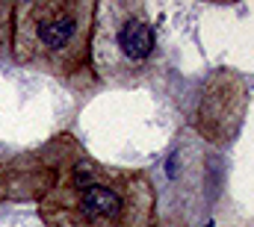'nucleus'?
I'll use <instances>...</instances> for the list:
<instances>
[{
    "label": "nucleus",
    "mask_w": 254,
    "mask_h": 227,
    "mask_svg": "<svg viewBox=\"0 0 254 227\" xmlns=\"http://www.w3.org/2000/svg\"><path fill=\"white\" fill-rule=\"evenodd\" d=\"M92 0L12 3V59L21 68L60 80L74 92L95 86L92 74Z\"/></svg>",
    "instance_id": "f03ea898"
},
{
    "label": "nucleus",
    "mask_w": 254,
    "mask_h": 227,
    "mask_svg": "<svg viewBox=\"0 0 254 227\" xmlns=\"http://www.w3.org/2000/svg\"><path fill=\"white\" fill-rule=\"evenodd\" d=\"M160 39L151 9L133 0H104L92 24V74L107 86H142L157 74Z\"/></svg>",
    "instance_id": "7ed1b4c3"
},
{
    "label": "nucleus",
    "mask_w": 254,
    "mask_h": 227,
    "mask_svg": "<svg viewBox=\"0 0 254 227\" xmlns=\"http://www.w3.org/2000/svg\"><path fill=\"white\" fill-rule=\"evenodd\" d=\"M51 180L39 198L42 227H157V189L142 169L89 157L71 136L45 148Z\"/></svg>",
    "instance_id": "f257e3e1"
},
{
    "label": "nucleus",
    "mask_w": 254,
    "mask_h": 227,
    "mask_svg": "<svg viewBox=\"0 0 254 227\" xmlns=\"http://www.w3.org/2000/svg\"><path fill=\"white\" fill-rule=\"evenodd\" d=\"M246 110H249L246 80L234 71H216L204 86V98L195 113V127L204 139L228 145L240 133Z\"/></svg>",
    "instance_id": "20e7f679"
}]
</instances>
